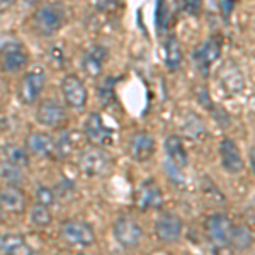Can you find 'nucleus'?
Wrapping results in <instances>:
<instances>
[{"label":"nucleus","instance_id":"nucleus-4","mask_svg":"<svg viewBox=\"0 0 255 255\" xmlns=\"http://www.w3.org/2000/svg\"><path fill=\"white\" fill-rule=\"evenodd\" d=\"M113 235L116 242L125 249H133L136 247L143 238V228L139 226L133 218L129 216H119L114 221Z\"/></svg>","mask_w":255,"mask_h":255},{"label":"nucleus","instance_id":"nucleus-16","mask_svg":"<svg viewBox=\"0 0 255 255\" xmlns=\"http://www.w3.org/2000/svg\"><path fill=\"white\" fill-rule=\"evenodd\" d=\"M108 48L102 46V44H96V46L89 48L84 53V56H82V68H84V72L89 77L96 79V77L101 75L102 68H104L106 61H108Z\"/></svg>","mask_w":255,"mask_h":255},{"label":"nucleus","instance_id":"nucleus-11","mask_svg":"<svg viewBox=\"0 0 255 255\" xmlns=\"http://www.w3.org/2000/svg\"><path fill=\"white\" fill-rule=\"evenodd\" d=\"M182 228L184 223L179 216L174 215V213H163V215L158 216L157 223H155V235L163 244H172V242H177L180 238Z\"/></svg>","mask_w":255,"mask_h":255},{"label":"nucleus","instance_id":"nucleus-26","mask_svg":"<svg viewBox=\"0 0 255 255\" xmlns=\"http://www.w3.org/2000/svg\"><path fill=\"white\" fill-rule=\"evenodd\" d=\"M29 221L34 226H39V228H44V226H49L53 221L51 211L46 206H41V204H36L32 206L31 213H29Z\"/></svg>","mask_w":255,"mask_h":255},{"label":"nucleus","instance_id":"nucleus-1","mask_svg":"<svg viewBox=\"0 0 255 255\" xmlns=\"http://www.w3.org/2000/svg\"><path fill=\"white\" fill-rule=\"evenodd\" d=\"M65 22V7L61 3H43L34 12V29L41 36L56 34Z\"/></svg>","mask_w":255,"mask_h":255},{"label":"nucleus","instance_id":"nucleus-21","mask_svg":"<svg viewBox=\"0 0 255 255\" xmlns=\"http://www.w3.org/2000/svg\"><path fill=\"white\" fill-rule=\"evenodd\" d=\"M27 150L38 157H53L55 150V139L46 133H32L27 138Z\"/></svg>","mask_w":255,"mask_h":255},{"label":"nucleus","instance_id":"nucleus-32","mask_svg":"<svg viewBox=\"0 0 255 255\" xmlns=\"http://www.w3.org/2000/svg\"><path fill=\"white\" fill-rule=\"evenodd\" d=\"M32 255H43V254H41V252H32Z\"/></svg>","mask_w":255,"mask_h":255},{"label":"nucleus","instance_id":"nucleus-9","mask_svg":"<svg viewBox=\"0 0 255 255\" xmlns=\"http://www.w3.org/2000/svg\"><path fill=\"white\" fill-rule=\"evenodd\" d=\"M134 203L141 211H148V209H157L162 206L163 194L162 189L153 179H146L145 182L139 184L134 194Z\"/></svg>","mask_w":255,"mask_h":255},{"label":"nucleus","instance_id":"nucleus-27","mask_svg":"<svg viewBox=\"0 0 255 255\" xmlns=\"http://www.w3.org/2000/svg\"><path fill=\"white\" fill-rule=\"evenodd\" d=\"M72 148H73L72 134H70L68 131H63V133L55 139V150H53V155H56L58 158L67 157L70 151H72Z\"/></svg>","mask_w":255,"mask_h":255},{"label":"nucleus","instance_id":"nucleus-13","mask_svg":"<svg viewBox=\"0 0 255 255\" xmlns=\"http://www.w3.org/2000/svg\"><path fill=\"white\" fill-rule=\"evenodd\" d=\"M221 55V39L220 38H209L201 44L199 48L192 53V60L197 65V68L203 73H208L209 68L213 67V63L218 61Z\"/></svg>","mask_w":255,"mask_h":255},{"label":"nucleus","instance_id":"nucleus-30","mask_svg":"<svg viewBox=\"0 0 255 255\" xmlns=\"http://www.w3.org/2000/svg\"><path fill=\"white\" fill-rule=\"evenodd\" d=\"M114 80L113 77H109V79L104 80V84L101 85V89H99V96H101V101L104 102V104H111V102L114 101Z\"/></svg>","mask_w":255,"mask_h":255},{"label":"nucleus","instance_id":"nucleus-29","mask_svg":"<svg viewBox=\"0 0 255 255\" xmlns=\"http://www.w3.org/2000/svg\"><path fill=\"white\" fill-rule=\"evenodd\" d=\"M36 201L41 206L49 208L56 201V192L46 186H38V189H36Z\"/></svg>","mask_w":255,"mask_h":255},{"label":"nucleus","instance_id":"nucleus-22","mask_svg":"<svg viewBox=\"0 0 255 255\" xmlns=\"http://www.w3.org/2000/svg\"><path fill=\"white\" fill-rule=\"evenodd\" d=\"M182 58H184V53L179 39L175 36H168L165 39V44H163V61H165V67L170 72H175L182 65Z\"/></svg>","mask_w":255,"mask_h":255},{"label":"nucleus","instance_id":"nucleus-14","mask_svg":"<svg viewBox=\"0 0 255 255\" xmlns=\"http://www.w3.org/2000/svg\"><path fill=\"white\" fill-rule=\"evenodd\" d=\"M36 119L39 125L46 128H55L65 121V108L63 104L55 99H46L38 106L36 111Z\"/></svg>","mask_w":255,"mask_h":255},{"label":"nucleus","instance_id":"nucleus-18","mask_svg":"<svg viewBox=\"0 0 255 255\" xmlns=\"http://www.w3.org/2000/svg\"><path fill=\"white\" fill-rule=\"evenodd\" d=\"M220 87H223V90L228 96H235V94L242 92L245 87V79L242 75L240 68L235 63H226L223 70L220 73Z\"/></svg>","mask_w":255,"mask_h":255},{"label":"nucleus","instance_id":"nucleus-20","mask_svg":"<svg viewBox=\"0 0 255 255\" xmlns=\"http://www.w3.org/2000/svg\"><path fill=\"white\" fill-rule=\"evenodd\" d=\"M0 206L9 213H20L26 208V197L20 187L7 186L0 191Z\"/></svg>","mask_w":255,"mask_h":255},{"label":"nucleus","instance_id":"nucleus-19","mask_svg":"<svg viewBox=\"0 0 255 255\" xmlns=\"http://www.w3.org/2000/svg\"><path fill=\"white\" fill-rule=\"evenodd\" d=\"M0 252L3 255H32V249L19 233H2Z\"/></svg>","mask_w":255,"mask_h":255},{"label":"nucleus","instance_id":"nucleus-17","mask_svg":"<svg viewBox=\"0 0 255 255\" xmlns=\"http://www.w3.org/2000/svg\"><path fill=\"white\" fill-rule=\"evenodd\" d=\"M163 148H165V155H167V162L170 165H174L180 170L187 167L189 163V155L184 145L182 138L177 136V134H168L163 141Z\"/></svg>","mask_w":255,"mask_h":255},{"label":"nucleus","instance_id":"nucleus-23","mask_svg":"<svg viewBox=\"0 0 255 255\" xmlns=\"http://www.w3.org/2000/svg\"><path fill=\"white\" fill-rule=\"evenodd\" d=\"M252 230L245 225L233 226L232 238H230V245H233L238 250H247L252 245Z\"/></svg>","mask_w":255,"mask_h":255},{"label":"nucleus","instance_id":"nucleus-12","mask_svg":"<svg viewBox=\"0 0 255 255\" xmlns=\"http://www.w3.org/2000/svg\"><path fill=\"white\" fill-rule=\"evenodd\" d=\"M128 151L134 162H148L155 155V138L148 131H138L128 143Z\"/></svg>","mask_w":255,"mask_h":255},{"label":"nucleus","instance_id":"nucleus-33","mask_svg":"<svg viewBox=\"0 0 255 255\" xmlns=\"http://www.w3.org/2000/svg\"><path fill=\"white\" fill-rule=\"evenodd\" d=\"M0 211H2V206H0Z\"/></svg>","mask_w":255,"mask_h":255},{"label":"nucleus","instance_id":"nucleus-2","mask_svg":"<svg viewBox=\"0 0 255 255\" xmlns=\"http://www.w3.org/2000/svg\"><path fill=\"white\" fill-rule=\"evenodd\" d=\"M46 84V70L41 65H34L24 73V77L20 79L19 89H17V97L22 104L31 106L38 101Z\"/></svg>","mask_w":255,"mask_h":255},{"label":"nucleus","instance_id":"nucleus-28","mask_svg":"<svg viewBox=\"0 0 255 255\" xmlns=\"http://www.w3.org/2000/svg\"><path fill=\"white\" fill-rule=\"evenodd\" d=\"M7 158H9L10 163L17 167H26L27 162H29V157H27V151H24L22 148L19 146H9L7 148Z\"/></svg>","mask_w":255,"mask_h":255},{"label":"nucleus","instance_id":"nucleus-25","mask_svg":"<svg viewBox=\"0 0 255 255\" xmlns=\"http://www.w3.org/2000/svg\"><path fill=\"white\" fill-rule=\"evenodd\" d=\"M184 129H186L187 136H191V139H204V136H206L204 123L201 121V118L196 116V114H191V116L184 121Z\"/></svg>","mask_w":255,"mask_h":255},{"label":"nucleus","instance_id":"nucleus-31","mask_svg":"<svg viewBox=\"0 0 255 255\" xmlns=\"http://www.w3.org/2000/svg\"><path fill=\"white\" fill-rule=\"evenodd\" d=\"M165 172L168 174V177H170L174 182H184V174L182 172L184 170H180V168H177V167H174V165H170L168 162H165Z\"/></svg>","mask_w":255,"mask_h":255},{"label":"nucleus","instance_id":"nucleus-10","mask_svg":"<svg viewBox=\"0 0 255 255\" xmlns=\"http://www.w3.org/2000/svg\"><path fill=\"white\" fill-rule=\"evenodd\" d=\"M220 160H221V167H223L226 172H230V174H240L245 168L240 148H238L235 139H232V138L221 139Z\"/></svg>","mask_w":255,"mask_h":255},{"label":"nucleus","instance_id":"nucleus-5","mask_svg":"<svg viewBox=\"0 0 255 255\" xmlns=\"http://www.w3.org/2000/svg\"><path fill=\"white\" fill-rule=\"evenodd\" d=\"M61 235L70 245L89 247L96 242V232L92 225L82 220H68L61 226Z\"/></svg>","mask_w":255,"mask_h":255},{"label":"nucleus","instance_id":"nucleus-8","mask_svg":"<svg viewBox=\"0 0 255 255\" xmlns=\"http://www.w3.org/2000/svg\"><path fill=\"white\" fill-rule=\"evenodd\" d=\"M109 157L101 148H89L79 158L80 172L87 177H99L109 168Z\"/></svg>","mask_w":255,"mask_h":255},{"label":"nucleus","instance_id":"nucleus-24","mask_svg":"<svg viewBox=\"0 0 255 255\" xmlns=\"http://www.w3.org/2000/svg\"><path fill=\"white\" fill-rule=\"evenodd\" d=\"M0 177H2L3 182H7V186L19 187L24 180V172L20 167L14 165V163H10V162H5L0 167Z\"/></svg>","mask_w":255,"mask_h":255},{"label":"nucleus","instance_id":"nucleus-3","mask_svg":"<svg viewBox=\"0 0 255 255\" xmlns=\"http://www.w3.org/2000/svg\"><path fill=\"white\" fill-rule=\"evenodd\" d=\"M61 94L70 108L73 109H84L89 101V92L85 87L84 80L75 73H67L61 79Z\"/></svg>","mask_w":255,"mask_h":255},{"label":"nucleus","instance_id":"nucleus-15","mask_svg":"<svg viewBox=\"0 0 255 255\" xmlns=\"http://www.w3.org/2000/svg\"><path fill=\"white\" fill-rule=\"evenodd\" d=\"M2 65L10 73L19 72V70H22L27 65V51L19 41H10V43L3 44Z\"/></svg>","mask_w":255,"mask_h":255},{"label":"nucleus","instance_id":"nucleus-6","mask_svg":"<svg viewBox=\"0 0 255 255\" xmlns=\"http://www.w3.org/2000/svg\"><path fill=\"white\" fill-rule=\"evenodd\" d=\"M85 136L90 143L99 146H108L114 143V131L104 125V119L99 113H90L84 123Z\"/></svg>","mask_w":255,"mask_h":255},{"label":"nucleus","instance_id":"nucleus-7","mask_svg":"<svg viewBox=\"0 0 255 255\" xmlns=\"http://www.w3.org/2000/svg\"><path fill=\"white\" fill-rule=\"evenodd\" d=\"M204 228H206L208 238L216 247L230 245V238H232V232H233V223L230 221V218L226 215H221V213L211 215L206 220V223H204Z\"/></svg>","mask_w":255,"mask_h":255}]
</instances>
